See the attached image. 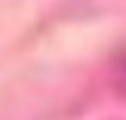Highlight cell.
I'll use <instances>...</instances> for the list:
<instances>
[{
    "instance_id": "cell-1",
    "label": "cell",
    "mask_w": 126,
    "mask_h": 120,
    "mask_svg": "<svg viewBox=\"0 0 126 120\" xmlns=\"http://www.w3.org/2000/svg\"><path fill=\"white\" fill-rule=\"evenodd\" d=\"M111 74H114V86H117V92H123V96H126V46L117 49L114 62H111Z\"/></svg>"
}]
</instances>
